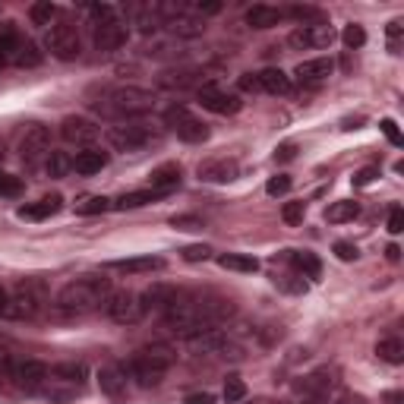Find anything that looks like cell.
I'll return each instance as SVG.
<instances>
[{"label": "cell", "instance_id": "cell-22", "mask_svg": "<svg viewBox=\"0 0 404 404\" xmlns=\"http://www.w3.org/2000/svg\"><path fill=\"white\" fill-rule=\"evenodd\" d=\"M244 19H247L249 29H259V32H266V29H275L278 23H281L284 10L269 6V4H256V6H249V10L244 13Z\"/></svg>", "mask_w": 404, "mask_h": 404}, {"label": "cell", "instance_id": "cell-25", "mask_svg": "<svg viewBox=\"0 0 404 404\" xmlns=\"http://www.w3.org/2000/svg\"><path fill=\"white\" fill-rule=\"evenodd\" d=\"M89 376V370H86V363H79V360H67V363H54L51 366V379L54 382H63V385H73L79 388Z\"/></svg>", "mask_w": 404, "mask_h": 404}, {"label": "cell", "instance_id": "cell-35", "mask_svg": "<svg viewBox=\"0 0 404 404\" xmlns=\"http://www.w3.org/2000/svg\"><path fill=\"white\" fill-rule=\"evenodd\" d=\"M45 167H48L51 177H67V171H73V158L67 155V152H54V149H51Z\"/></svg>", "mask_w": 404, "mask_h": 404}, {"label": "cell", "instance_id": "cell-16", "mask_svg": "<svg viewBox=\"0 0 404 404\" xmlns=\"http://www.w3.org/2000/svg\"><path fill=\"white\" fill-rule=\"evenodd\" d=\"M130 38V26L123 23V19H108V23L95 26V51H101V54H114V51H120L127 45Z\"/></svg>", "mask_w": 404, "mask_h": 404}, {"label": "cell", "instance_id": "cell-39", "mask_svg": "<svg viewBox=\"0 0 404 404\" xmlns=\"http://www.w3.org/2000/svg\"><path fill=\"white\" fill-rule=\"evenodd\" d=\"M108 209H114V200H108V196H89V200H83L76 205L79 215H101Z\"/></svg>", "mask_w": 404, "mask_h": 404}, {"label": "cell", "instance_id": "cell-48", "mask_svg": "<svg viewBox=\"0 0 404 404\" xmlns=\"http://www.w3.org/2000/svg\"><path fill=\"white\" fill-rule=\"evenodd\" d=\"M183 259L187 262H205L212 256V247H205V244H193V247H183Z\"/></svg>", "mask_w": 404, "mask_h": 404}, {"label": "cell", "instance_id": "cell-62", "mask_svg": "<svg viewBox=\"0 0 404 404\" xmlns=\"http://www.w3.org/2000/svg\"><path fill=\"white\" fill-rule=\"evenodd\" d=\"M0 161H4V143H0Z\"/></svg>", "mask_w": 404, "mask_h": 404}, {"label": "cell", "instance_id": "cell-57", "mask_svg": "<svg viewBox=\"0 0 404 404\" xmlns=\"http://www.w3.org/2000/svg\"><path fill=\"white\" fill-rule=\"evenodd\" d=\"M382 133L388 136V143H392V145H401V136H398V127H395V120H382Z\"/></svg>", "mask_w": 404, "mask_h": 404}, {"label": "cell", "instance_id": "cell-34", "mask_svg": "<svg viewBox=\"0 0 404 404\" xmlns=\"http://www.w3.org/2000/svg\"><path fill=\"white\" fill-rule=\"evenodd\" d=\"M376 354L385 360V363H404V341L401 338H382V341L376 344Z\"/></svg>", "mask_w": 404, "mask_h": 404}, {"label": "cell", "instance_id": "cell-49", "mask_svg": "<svg viewBox=\"0 0 404 404\" xmlns=\"http://www.w3.org/2000/svg\"><path fill=\"white\" fill-rule=\"evenodd\" d=\"M335 249V256L341 262H354L357 256H360V249H357V244H351V240H338V244L332 247Z\"/></svg>", "mask_w": 404, "mask_h": 404}, {"label": "cell", "instance_id": "cell-2", "mask_svg": "<svg viewBox=\"0 0 404 404\" xmlns=\"http://www.w3.org/2000/svg\"><path fill=\"white\" fill-rule=\"evenodd\" d=\"M92 111L108 117V120L127 123L136 117L149 114L155 108V95L143 86H111V89H101V95L95 101H89Z\"/></svg>", "mask_w": 404, "mask_h": 404}, {"label": "cell", "instance_id": "cell-3", "mask_svg": "<svg viewBox=\"0 0 404 404\" xmlns=\"http://www.w3.org/2000/svg\"><path fill=\"white\" fill-rule=\"evenodd\" d=\"M177 363V351L171 348V344H145V348H139L133 357H130L127 363V376L136 379L143 388H155L161 385V379L167 376V370Z\"/></svg>", "mask_w": 404, "mask_h": 404}, {"label": "cell", "instance_id": "cell-13", "mask_svg": "<svg viewBox=\"0 0 404 404\" xmlns=\"http://www.w3.org/2000/svg\"><path fill=\"white\" fill-rule=\"evenodd\" d=\"M187 341V348L193 351V354H227L231 351L234 357H237V351L231 348V341H227V335L222 332V328H202V332H193L183 338Z\"/></svg>", "mask_w": 404, "mask_h": 404}, {"label": "cell", "instance_id": "cell-7", "mask_svg": "<svg viewBox=\"0 0 404 404\" xmlns=\"http://www.w3.org/2000/svg\"><path fill=\"white\" fill-rule=\"evenodd\" d=\"M45 48L51 51V57L57 61H76L83 54V41H79V32L73 23H54L45 35Z\"/></svg>", "mask_w": 404, "mask_h": 404}, {"label": "cell", "instance_id": "cell-31", "mask_svg": "<svg viewBox=\"0 0 404 404\" xmlns=\"http://www.w3.org/2000/svg\"><path fill=\"white\" fill-rule=\"evenodd\" d=\"M165 26H171V32H174V35H183V38H196V35L205 32V23H202V19L187 16V6H183V10H180L174 19H167Z\"/></svg>", "mask_w": 404, "mask_h": 404}, {"label": "cell", "instance_id": "cell-9", "mask_svg": "<svg viewBox=\"0 0 404 404\" xmlns=\"http://www.w3.org/2000/svg\"><path fill=\"white\" fill-rule=\"evenodd\" d=\"M105 313L117 326H133L145 316L143 304H139V294L133 291H111V297L105 300Z\"/></svg>", "mask_w": 404, "mask_h": 404}, {"label": "cell", "instance_id": "cell-24", "mask_svg": "<svg viewBox=\"0 0 404 404\" xmlns=\"http://www.w3.org/2000/svg\"><path fill=\"white\" fill-rule=\"evenodd\" d=\"M108 167V152H101V149H83V152H76V158H73V171L76 174H83V177H92V174H101Z\"/></svg>", "mask_w": 404, "mask_h": 404}, {"label": "cell", "instance_id": "cell-37", "mask_svg": "<svg viewBox=\"0 0 404 404\" xmlns=\"http://www.w3.org/2000/svg\"><path fill=\"white\" fill-rule=\"evenodd\" d=\"M19 45H23V38H19V32L13 26H4L0 29V57H16V51H19Z\"/></svg>", "mask_w": 404, "mask_h": 404}, {"label": "cell", "instance_id": "cell-1", "mask_svg": "<svg viewBox=\"0 0 404 404\" xmlns=\"http://www.w3.org/2000/svg\"><path fill=\"white\" fill-rule=\"evenodd\" d=\"M111 297V278L101 275H79L67 281L54 297V306L67 316H86L105 306V300Z\"/></svg>", "mask_w": 404, "mask_h": 404}, {"label": "cell", "instance_id": "cell-29", "mask_svg": "<svg viewBox=\"0 0 404 404\" xmlns=\"http://www.w3.org/2000/svg\"><path fill=\"white\" fill-rule=\"evenodd\" d=\"M200 79H202V73H200V70H193V67H180V70H167V73H161L158 83L165 86V89H190V86H196Z\"/></svg>", "mask_w": 404, "mask_h": 404}, {"label": "cell", "instance_id": "cell-44", "mask_svg": "<svg viewBox=\"0 0 404 404\" xmlns=\"http://www.w3.org/2000/svg\"><path fill=\"white\" fill-rule=\"evenodd\" d=\"M291 187H294V180L288 174H275V177H269V183H266V193L269 196H288Z\"/></svg>", "mask_w": 404, "mask_h": 404}, {"label": "cell", "instance_id": "cell-47", "mask_svg": "<svg viewBox=\"0 0 404 404\" xmlns=\"http://www.w3.org/2000/svg\"><path fill=\"white\" fill-rule=\"evenodd\" d=\"M19 193H23V180L0 171V196H19Z\"/></svg>", "mask_w": 404, "mask_h": 404}, {"label": "cell", "instance_id": "cell-33", "mask_svg": "<svg viewBox=\"0 0 404 404\" xmlns=\"http://www.w3.org/2000/svg\"><path fill=\"white\" fill-rule=\"evenodd\" d=\"M360 215V205L354 200H341V202H332L326 209V222L328 224H344V222H354Z\"/></svg>", "mask_w": 404, "mask_h": 404}, {"label": "cell", "instance_id": "cell-61", "mask_svg": "<svg viewBox=\"0 0 404 404\" xmlns=\"http://www.w3.org/2000/svg\"><path fill=\"white\" fill-rule=\"evenodd\" d=\"M385 401H388V404H401V392H388Z\"/></svg>", "mask_w": 404, "mask_h": 404}, {"label": "cell", "instance_id": "cell-59", "mask_svg": "<svg viewBox=\"0 0 404 404\" xmlns=\"http://www.w3.org/2000/svg\"><path fill=\"white\" fill-rule=\"evenodd\" d=\"M385 256H388V262H398L401 259V247L398 244H388L385 247Z\"/></svg>", "mask_w": 404, "mask_h": 404}, {"label": "cell", "instance_id": "cell-19", "mask_svg": "<svg viewBox=\"0 0 404 404\" xmlns=\"http://www.w3.org/2000/svg\"><path fill=\"white\" fill-rule=\"evenodd\" d=\"M196 174H200L202 183H231L240 174V167H237V161H234V158H224L222 155V158L202 161V165L196 167Z\"/></svg>", "mask_w": 404, "mask_h": 404}, {"label": "cell", "instance_id": "cell-55", "mask_svg": "<svg viewBox=\"0 0 404 404\" xmlns=\"http://www.w3.org/2000/svg\"><path fill=\"white\" fill-rule=\"evenodd\" d=\"M401 32H404V26H401V19H392L385 29V35H388V45H392V51L398 48V38H401Z\"/></svg>", "mask_w": 404, "mask_h": 404}, {"label": "cell", "instance_id": "cell-46", "mask_svg": "<svg viewBox=\"0 0 404 404\" xmlns=\"http://www.w3.org/2000/svg\"><path fill=\"white\" fill-rule=\"evenodd\" d=\"M171 227H177V231H202L205 222L200 215H174L171 218Z\"/></svg>", "mask_w": 404, "mask_h": 404}, {"label": "cell", "instance_id": "cell-18", "mask_svg": "<svg viewBox=\"0 0 404 404\" xmlns=\"http://www.w3.org/2000/svg\"><path fill=\"white\" fill-rule=\"evenodd\" d=\"M177 297H180V291L174 288V284L155 281L152 288H145L143 294H139V304H143V310H145V313H165Z\"/></svg>", "mask_w": 404, "mask_h": 404}, {"label": "cell", "instance_id": "cell-32", "mask_svg": "<svg viewBox=\"0 0 404 404\" xmlns=\"http://www.w3.org/2000/svg\"><path fill=\"white\" fill-rule=\"evenodd\" d=\"M218 266L227 269V271L253 275V271H259V259H256V256H247V253H222L218 256Z\"/></svg>", "mask_w": 404, "mask_h": 404}, {"label": "cell", "instance_id": "cell-42", "mask_svg": "<svg viewBox=\"0 0 404 404\" xmlns=\"http://www.w3.org/2000/svg\"><path fill=\"white\" fill-rule=\"evenodd\" d=\"M247 398V382L240 379V376H227L224 379V401L227 404H237V401H244Z\"/></svg>", "mask_w": 404, "mask_h": 404}, {"label": "cell", "instance_id": "cell-30", "mask_svg": "<svg viewBox=\"0 0 404 404\" xmlns=\"http://www.w3.org/2000/svg\"><path fill=\"white\" fill-rule=\"evenodd\" d=\"M288 259L294 262V269H297L304 278H319L322 275L319 256L310 253V249H288Z\"/></svg>", "mask_w": 404, "mask_h": 404}, {"label": "cell", "instance_id": "cell-51", "mask_svg": "<svg viewBox=\"0 0 404 404\" xmlns=\"http://www.w3.org/2000/svg\"><path fill=\"white\" fill-rule=\"evenodd\" d=\"M404 231V212L401 205H392V212H388V234H401Z\"/></svg>", "mask_w": 404, "mask_h": 404}, {"label": "cell", "instance_id": "cell-56", "mask_svg": "<svg viewBox=\"0 0 404 404\" xmlns=\"http://www.w3.org/2000/svg\"><path fill=\"white\" fill-rule=\"evenodd\" d=\"M183 404H215V395L212 392H193L183 398Z\"/></svg>", "mask_w": 404, "mask_h": 404}, {"label": "cell", "instance_id": "cell-45", "mask_svg": "<svg viewBox=\"0 0 404 404\" xmlns=\"http://www.w3.org/2000/svg\"><path fill=\"white\" fill-rule=\"evenodd\" d=\"M86 13H89V16L95 19V26H101V23H108V19L117 16L111 4H89V6H86Z\"/></svg>", "mask_w": 404, "mask_h": 404}, {"label": "cell", "instance_id": "cell-27", "mask_svg": "<svg viewBox=\"0 0 404 404\" xmlns=\"http://www.w3.org/2000/svg\"><path fill=\"white\" fill-rule=\"evenodd\" d=\"M180 187V167L177 165H161L149 174V190H158V193H171V190Z\"/></svg>", "mask_w": 404, "mask_h": 404}, {"label": "cell", "instance_id": "cell-54", "mask_svg": "<svg viewBox=\"0 0 404 404\" xmlns=\"http://www.w3.org/2000/svg\"><path fill=\"white\" fill-rule=\"evenodd\" d=\"M193 10L200 13V16H215V13H222V4H218V0H200V4H193Z\"/></svg>", "mask_w": 404, "mask_h": 404}, {"label": "cell", "instance_id": "cell-58", "mask_svg": "<svg viewBox=\"0 0 404 404\" xmlns=\"http://www.w3.org/2000/svg\"><path fill=\"white\" fill-rule=\"evenodd\" d=\"M10 370H13V357L6 351H0V376H10Z\"/></svg>", "mask_w": 404, "mask_h": 404}, {"label": "cell", "instance_id": "cell-26", "mask_svg": "<svg viewBox=\"0 0 404 404\" xmlns=\"http://www.w3.org/2000/svg\"><path fill=\"white\" fill-rule=\"evenodd\" d=\"M256 76H259L262 92H269V95H291V89H294L291 76L281 67H269V70L256 73Z\"/></svg>", "mask_w": 404, "mask_h": 404}, {"label": "cell", "instance_id": "cell-21", "mask_svg": "<svg viewBox=\"0 0 404 404\" xmlns=\"http://www.w3.org/2000/svg\"><path fill=\"white\" fill-rule=\"evenodd\" d=\"M63 209V196L61 193H51V196H41L38 202H26L23 209L16 212L23 222H45V218L57 215V212Z\"/></svg>", "mask_w": 404, "mask_h": 404}, {"label": "cell", "instance_id": "cell-12", "mask_svg": "<svg viewBox=\"0 0 404 404\" xmlns=\"http://www.w3.org/2000/svg\"><path fill=\"white\" fill-rule=\"evenodd\" d=\"M335 41V29L328 23L322 26H297L288 35V45L294 51H313V48H328Z\"/></svg>", "mask_w": 404, "mask_h": 404}, {"label": "cell", "instance_id": "cell-40", "mask_svg": "<svg viewBox=\"0 0 404 404\" xmlns=\"http://www.w3.org/2000/svg\"><path fill=\"white\" fill-rule=\"evenodd\" d=\"M13 61H16V67H38V63H41V51L35 48L32 41H23Z\"/></svg>", "mask_w": 404, "mask_h": 404}, {"label": "cell", "instance_id": "cell-14", "mask_svg": "<svg viewBox=\"0 0 404 404\" xmlns=\"http://www.w3.org/2000/svg\"><path fill=\"white\" fill-rule=\"evenodd\" d=\"M200 105L212 114L231 117V114H240L244 101H240V95L224 92V89H218V86H200Z\"/></svg>", "mask_w": 404, "mask_h": 404}, {"label": "cell", "instance_id": "cell-38", "mask_svg": "<svg viewBox=\"0 0 404 404\" xmlns=\"http://www.w3.org/2000/svg\"><path fill=\"white\" fill-rule=\"evenodd\" d=\"M29 16H32L35 26H51L57 16V6L51 4V0H41V4H32L29 6Z\"/></svg>", "mask_w": 404, "mask_h": 404}, {"label": "cell", "instance_id": "cell-5", "mask_svg": "<svg viewBox=\"0 0 404 404\" xmlns=\"http://www.w3.org/2000/svg\"><path fill=\"white\" fill-rule=\"evenodd\" d=\"M105 136L117 152H143L145 145L158 143V130H152L149 123H143V120L117 123V127H111Z\"/></svg>", "mask_w": 404, "mask_h": 404}, {"label": "cell", "instance_id": "cell-20", "mask_svg": "<svg viewBox=\"0 0 404 404\" xmlns=\"http://www.w3.org/2000/svg\"><path fill=\"white\" fill-rule=\"evenodd\" d=\"M332 70H335L332 57H313V61H300L294 76H297L300 86H319L332 76Z\"/></svg>", "mask_w": 404, "mask_h": 404}, {"label": "cell", "instance_id": "cell-11", "mask_svg": "<svg viewBox=\"0 0 404 404\" xmlns=\"http://www.w3.org/2000/svg\"><path fill=\"white\" fill-rule=\"evenodd\" d=\"M10 379L16 382V388H23V392H41L45 382L51 379V370L41 360H19V363H13Z\"/></svg>", "mask_w": 404, "mask_h": 404}, {"label": "cell", "instance_id": "cell-15", "mask_svg": "<svg viewBox=\"0 0 404 404\" xmlns=\"http://www.w3.org/2000/svg\"><path fill=\"white\" fill-rule=\"evenodd\" d=\"M101 130L95 127V120H89V117H83V114H70V117H63L61 120V139L63 143H70V145H89L98 139Z\"/></svg>", "mask_w": 404, "mask_h": 404}, {"label": "cell", "instance_id": "cell-4", "mask_svg": "<svg viewBox=\"0 0 404 404\" xmlns=\"http://www.w3.org/2000/svg\"><path fill=\"white\" fill-rule=\"evenodd\" d=\"M48 304V291L41 281H19L16 294H10V304H6V319H38L45 313Z\"/></svg>", "mask_w": 404, "mask_h": 404}, {"label": "cell", "instance_id": "cell-8", "mask_svg": "<svg viewBox=\"0 0 404 404\" xmlns=\"http://www.w3.org/2000/svg\"><path fill=\"white\" fill-rule=\"evenodd\" d=\"M51 155V130L45 123H29L23 139H19V158L26 167H38Z\"/></svg>", "mask_w": 404, "mask_h": 404}, {"label": "cell", "instance_id": "cell-17", "mask_svg": "<svg viewBox=\"0 0 404 404\" xmlns=\"http://www.w3.org/2000/svg\"><path fill=\"white\" fill-rule=\"evenodd\" d=\"M95 379H98V388L108 395V398H114V401L127 398L130 376H127V366H123V363H105Z\"/></svg>", "mask_w": 404, "mask_h": 404}, {"label": "cell", "instance_id": "cell-36", "mask_svg": "<svg viewBox=\"0 0 404 404\" xmlns=\"http://www.w3.org/2000/svg\"><path fill=\"white\" fill-rule=\"evenodd\" d=\"M284 16H294L297 23H304V26H322L326 23V16H322L319 6H291Z\"/></svg>", "mask_w": 404, "mask_h": 404}, {"label": "cell", "instance_id": "cell-53", "mask_svg": "<svg viewBox=\"0 0 404 404\" xmlns=\"http://www.w3.org/2000/svg\"><path fill=\"white\" fill-rule=\"evenodd\" d=\"M294 158H297V145H294V143H281L275 149V161H281V165H284V161H294Z\"/></svg>", "mask_w": 404, "mask_h": 404}, {"label": "cell", "instance_id": "cell-43", "mask_svg": "<svg viewBox=\"0 0 404 404\" xmlns=\"http://www.w3.org/2000/svg\"><path fill=\"white\" fill-rule=\"evenodd\" d=\"M341 41H344V45H348V51H357V48H363V45H366V32H363V26H357V23L344 26V32H341Z\"/></svg>", "mask_w": 404, "mask_h": 404}, {"label": "cell", "instance_id": "cell-63", "mask_svg": "<svg viewBox=\"0 0 404 404\" xmlns=\"http://www.w3.org/2000/svg\"><path fill=\"white\" fill-rule=\"evenodd\" d=\"M0 67H4V57H0Z\"/></svg>", "mask_w": 404, "mask_h": 404}, {"label": "cell", "instance_id": "cell-6", "mask_svg": "<svg viewBox=\"0 0 404 404\" xmlns=\"http://www.w3.org/2000/svg\"><path fill=\"white\" fill-rule=\"evenodd\" d=\"M165 127H171L174 133L183 139V143H193V145L196 143H205V139L212 136L209 123L200 120V117L190 111L187 105H177V101H174V105L165 111Z\"/></svg>", "mask_w": 404, "mask_h": 404}, {"label": "cell", "instance_id": "cell-10", "mask_svg": "<svg viewBox=\"0 0 404 404\" xmlns=\"http://www.w3.org/2000/svg\"><path fill=\"white\" fill-rule=\"evenodd\" d=\"M335 385H338L335 370L319 366V370L306 373V376L297 382V392L304 395V404H322V401H328V395L335 392Z\"/></svg>", "mask_w": 404, "mask_h": 404}, {"label": "cell", "instance_id": "cell-52", "mask_svg": "<svg viewBox=\"0 0 404 404\" xmlns=\"http://www.w3.org/2000/svg\"><path fill=\"white\" fill-rule=\"evenodd\" d=\"M237 86H240V92H262V86H259V76L256 73H244V76L237 79Z\"/></svg>", "mask_w": 404, "mask_h": 404}, {"label": "cell", "instance_id": "cell-23", "mask_svg": "<svg viewBox=\"0 0 404 404\" xmlns=\"http://www.w3.org/2000/svg\"><path fill=\"white\" fill-rule=\"evenodd\" d=\"M108 269L127 271V275H145V271H161V269H165V259H161V256H133V259L108 262Z\"/></svg>", "mask_w": 404, "mask_h": 404}, {"label": "cell", "instance_id": "cell-50", "mask_svg": "<svg viewBox=\"0 0 404 404\" xmlns=\"http://www.w3.org/2000/svg\"><path fill=\"white\" fill-rule=\"evenodd\" d=\"M376 177H382L379 167H376V165H370V167H360L354 177H351V183H354V187H370V183L376 180Z\"/></svg>", "mask_w": 404, "mask_h": 404}, {"label": "cell", "instance_id": "cell-28", "mask_svg": "<svg viewBox=\"0 0 404 404\" xmlns=\"http://www.w3.org/2000/svg\"><path fill=\"white\" fill-rule=\"evenodd\" d=\"M165 196H167V193H158V190H133V193L117 196V200H114V209H120V212L143 209V205L158 202V200H165Z\"/></svg>", "mask_w": 404, "mask_h": 404}, {"label": "cell", "instance_id": "cell-41", "mask_svg": "<svg viewBox=\"0 0 404 404\" xmlns=\"http://www.w3.org/2000/svg\"><path fill=\"white\" fill-rule=\"evenodd\" d=\"M304 218H306V202H284L281 205V222L288 227L304 224Z\"/></svg>", "mask_w": 404, "mask_h": 404}, {"label": "cell", "instance_id": "cell-60", "mask_svg": "<svg viewBox=\"0 0 404 404\" xmlns=\"http://www.w3.org/2000/svg\"><path fill=\"white\" fill-rule=\"evenodd\" d=\"M6 304H10V291H6V288H0V316L6 313Z\"/></svg>", "mask_w": 404, "mask_h": 404}]
</instances>
